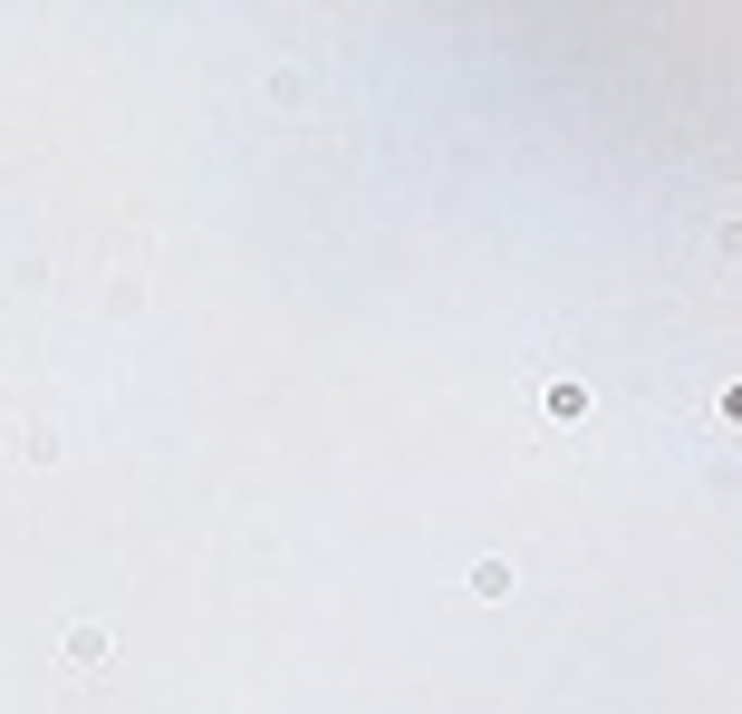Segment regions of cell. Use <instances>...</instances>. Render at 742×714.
<instances>
[{"instance_id":"obj_1","label":"cell","mask_w":742,"mask_h":714,"mask_svg":"<svg viewBox=\"0 0 742 714\" xmlns=\"http://www.w3.org/2000/svg\"><path fill=\"white\" fill-rule=\"evenodd\" d=\"M97 656H107V628H87V618H77V628H67V666H97Z\"/></svg>"}]
</instances>
